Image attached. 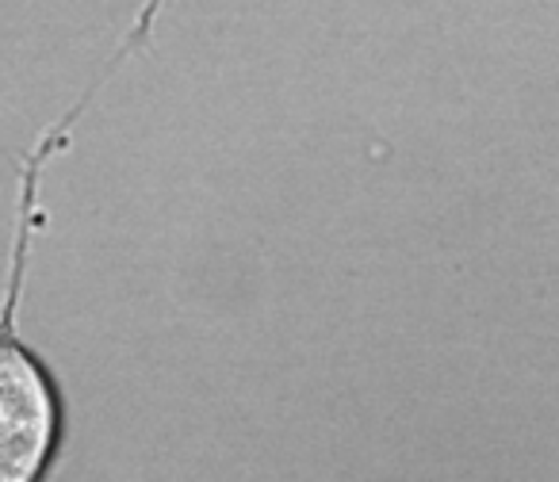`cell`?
I'll return each mask as SVG.
<instances>
[{"label":"cell","mask_w":559,"mask_h":482,"mask_svg":"<svg viewBox=\"0 0 559 482\" xmlns=\"http://www.w3.org/2000/svg\"><path fill=\"white\" fill-rule=\"evenodd\" d=\"M20 265L24 241L16 250L9 306L0 314V482H43L62 444V395L47 367L9 334Z\"/></svg>","instance_id":"cell-1"}]
</instances>
